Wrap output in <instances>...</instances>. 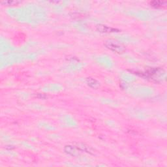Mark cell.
<instances>
[{"instance_id":"6da1fadb","label":"cell","mask_w":167,"mask_h":167,"mask_svg":"<svg viewBox=\"0 0 167 167\" xmlns=\"http://www.w3.org/2000/svg\"><path fill=\"white\" fill-rule=\"evenodd\" d=\"M106 45L109 48V49L112 50L116 52L121 53L123 51H124V48L122 46L118 45L117 43H112V42H110V43H108V45L107 44Z\"/></svg>"}]
</instances>
